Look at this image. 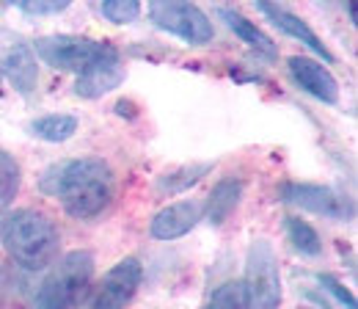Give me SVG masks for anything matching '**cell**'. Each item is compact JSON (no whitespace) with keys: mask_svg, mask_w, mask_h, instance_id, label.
<instances>
[{"mask_svg":"<svg viewBox=\"0 0 358 309\" xmlns=\"http://www.w3.org/2000/svg\"><path fill=\"white\" fill-rule=\"evenodd\" d=\"M39 188L47 196L61 199L69 216L94 219L108 207L113 196V172L99 158L61 160L42 174Z\"/></svg>","mask_w":358,"mask_h":309,"instance_id":"6da1fadb","label":"cell"},{"mask_svg":"<svg viewBox=\"0 0 358 309\" xmlns=\"http://www.w3.org/2000/svg\"><path fill=\"white\" fill-rule=\"evenodd\" d=\"M0 243L28 270H42L58 257V226L39 210H14L3 219Z\"/></svg>","mask_w":358,"mask_h":309,"instance_id":"7a4b0ae2","label":"cell"},{"mask_svg":"<svg viewBox=\"0 0 358 309\" xmlns=\"http://www.w3.org/2000/svg\"><path fill=\"white\" fill-rule=\"evenodd\" d=\"M94 276V257L89 252H69L52 268L36 293L34 309H75Z\"/></svg>","mask_w":358,"mask_h":309,"instance_id":"3957f363","label":"cell"},{"mask_svg":"<svg viewBox=\"0 0 358 309\" xmlns=\"http://www.w3.org/2000/svg\"><path fill=\"white\" fill-rule=\"evenodd\" d=\"M34 55H39L45 64L64 69V72H89L99 64L119 61V53L105 42H96L89 36H72V34H55L42 36L34 44Z\"/></svg>","mask_w":358,"mask_h":309,"instance_id":"277c9868","label":"cell"},{"mask_svg":"<svg viewBox=\"0 0 358 309\" xmlns=\"http://www.w3.org/2000/svg\"><path fill=\"white\" fill-rule=\"evenodd\" d=\"M243 298L248 309H278L281 307V276L278 260L268 240H254L245 260Z\"/></svg>","mask_w":358,"mask_h":309,"instance_id":"5b68a950","label":"cell"},{"mask_svg":"<svg viewBox=\"0 0 358 309\" xmlns=\"http://www.w3.org/2000/svg\"><path fill=\"white\" fill-rule=\"evenodd\" d=\"M149 17L157 28L185 39L187 44H207L213 42V34H215L210 17L193 3L155 0V3H149Z\"/></svg>","mask_w":358,"mask_h":309,"instance_id":"8992f818","label":"cell"},{"mask_svg":"<svg viewBox=\"0 0 358 309\" xmlns=\"http://www.w3.org/2000/svg\"><path fill=\"white\" fill-rule=\"evenodd\" d=\"M141 279H143V268L135 257L119 260L96 284L94 298H91V309H124L133 301Z\"/></svg>","mask_w":358,"mask_h":309,"instance_id":"52a82bcc","label":"cell"},{"mask_svg":"<svg viewBox=\"0 0 358 309\" xmlns=\"http://www.w3.org/2000/svg\"><path fill=\"white\" fill-rule=\"evenodd\" d=\"M0 75H6L20 94H31L39 81L34 47L20 36H0Z\"/></svg>","mask_w":358,"mask_h":309,"instance_id":"ba28073f","label":"cell"},{"mask_svg":"<svg viewBox=\"0 0 358 309\" xmlns=\"http://www.w3.org/2000/svg\"><path fill=\"white\" fill-rule=\"evenodd\" d=\"M281 199L289 202V205H298L301 210L325 216V219H336V221L350 219V205L339 193H334L331 188H322V185L289 182V185L281 188Z\"/></svg>","mask_w":358,"mask_h":309,"instance_id":"9c48e42d","label":"cell"},{"mask_svg":"<svg viewBox=\"0 0 358 309\" xmlns=\"http://www.w3.org/2000/svg\"><path fill=\"white\" fill-rule=\"evenodd\" d=\"M287 64H289L292 81L303 88L306 94H312V97L328 102V105H336L339 102V83L328 72V67H322L320 61L306 58V55H292Z\"/></svg>","mask_w":358,"mask_h":309,"instance_id":"30bf717a","label":"cell"},{"mask_svg":"<svg viewBox=\"0 0 358 309\" xmlns=\"http://www.w3.org/2000/svg\"><path fill=\"white\" fill-rule=\"evenodd\" d=\"M204 216V202L199 199H182L169 207H163L155 219H152V235L157 240H174L187 235Z\"/></svg>","mask_w":358,"mask_h":309,"instance_id":"8fae6325","label":"cell"},{"mask_svg":"<svg viewBox=\"0 0 358 309\" xmlns=\"http://www.w3.org/2000/svg\"><path fill=\"white\" fill-rule=\"evenodd\" d=\"M257 8L268 17L270 22L275 25V28H281L287 36H292V39H298L301 44H306L312 53H317L325 64H334V55H331V50L322 44V39L314 34L312 28L306 25V20H301L298 14H292V11H287L284 6H273V3H257Z\"/></svg>","mask_w":358,"mask_h":309,"instance_id":"7c38bea8","label":"cell"},{"mask_svg":"<svg viewBox=\"0 0 358 309\" xmlns=\"http://www.w3.org/2000/svg\"><path fill=\"white\" fill-rule=\"evenodd\" d=\"M124 81V67L119 61H108V64H99L89 72H83L75 83L78 97H86V99H96V97H105L108 91L122 86Z\"/></svg>","mask_w":358,"mask_h":309,"instance_id":"4fadbf2b","label":"cell"},{"mask_svg":"<svg viewBox=\"0 0 358 309\" xmlns=\"http://www.w3.org/2000/svg\"><path fill=\"white\" fill-rule=\"evenodd\" d=\"M218 17L226 20V25H229L243 42L251 44L259 55H265V58H278V47H275V42L270 39L262 28H257V22L245 20V17H243L240 11H234V8H218Z\"/></svg>","mask_w":358,"mask_h":309,"instance_id":"5bb4252c","label":"cell"},{"mask_svg":"<svg viewBox=\"0 0 358 309\" xmlns=\"http://www.w3.org/2000/svg\"><path fill=\"white\" fill-rule=\"evenodd\" d=\"M240 193H243L240 179H234V177L221 179V182L213 188V193H210V199H207V205H204L207 219L213 221V224H224V221L234 213V207H237V202H240Z\"/></svg>","mask_w":358,"mask_h":309,"instance_id":"9a60e30c","label":"cell"},{"mask_svg":"<svg viewBox=\"0 0 358 309\" xmlns=\"http://www.w3.org/2000/svg\"><path fill=\"white\" fill-rule=\"evenodd\" d=\"M31 130L36 138L42 141H50V144H58V141H66L78 132V119L69 116V114H50V116H42L31 125Z\"/></svg>","mask_w":358,"mask_h":309,"instance_id":"2e32d148","label":"cell"},{"mask_svg":"<svg viewBox=\"0 0 358 309\" xmlns=\"http://www.w3.org/2000/svg\"><path fill=\"white\" fill-rule=\"evenodd\" d=\"M287 235H289V243H292L301 254H306V257H317V254L322 252L320 235L314 232V226L306 224V221L289 216V219H287Z\"/></svg>","mask_w":358,"mask_h":309,"instance_id":"e0dca14e","label":"cell"},{"mask_svg":"<svg viewBox=\"0 0 358 309\" xmlns=\"http://www.w3.org/2000/svg\"><path fill=\"white\" fill-rule=\"evenodd\" d=\"M20 191V163L0 149V213L14 202Z\"/></svg>","mask_w":358,"mask_h":309,"instance_id":"ac0fdd59","label":"cell"},{"mask_svg":"<svg viewBox=\"0 0 358 309\" xmlns=\"http://www.w3.org/2000/svg\"><path fill=\"white\" fill-rule=\"evenodd\" d=\"M99 14L108 20V22H116V25H127L138 20L141 14V6L135 0H105L99 6Z\"/></svg>","mask_w":358,"mask_h":309,"instance_id":"d6986e66","label":"cell"},{"mask_svg":"<svg viewBox=\"0 0 358 309\" xmlns=\"http://www.w3.org/2000/svg\"><path fill=\"white\" fill-rule=\"evenodd\" d=\"M213 166L210 163H199V166H185V169H179L174 172L171 177H179V179H160V188L163 191H169V193H179V191H185V188H190V185H196L201 177L207 174Z\"/></svg>","mask_w":358,"mask_h":309,"instance_id":"ffe728a7","label":"cell"},{"mask_svg":"<svg viewBox=\"0 0 358 309\" xmlns=\"http://www.w3.org/2000/svg\"><path fill=\"white\" fill-rule=\"evenodd\" d=\"M207 309H245L243 284H240V282H226V284H221V287L213 293Z\"/></svg>","mask_w":358,"mask_h":309,"instance_id":"44dd1931","label":"cell"},{"mask_svg":"<svg viewBox=\"0 0 358 309\" xmlns=\"http://www.w3.org/2000/svg\"><path fill=\"white\" fill-rule=\"evenodd\" d=\"M17 8L25 14H58L69 8V0H20Z\"/></svg>","mask_w":358,"mask_h":309,"instance_id":"7402d4cb","label":"cell"},{"mask_svg":"<svg viewBox=\"0 0 358 309\" xmlns=\"http://www.w3.org/2000/svg\"><path fill=\"white\" fill-rule=\"evenodd\" d=\"M317 282H320L328 293H334V296H336V298H339L348 309H356V298L350 296V290H348L342 282H336V279H334V276H328V273H320V276H317Z\"/></svg>","mask_w":358,"mask_h":309,"instance_id":"603a6c76","label":"cell"}]
</instances>
